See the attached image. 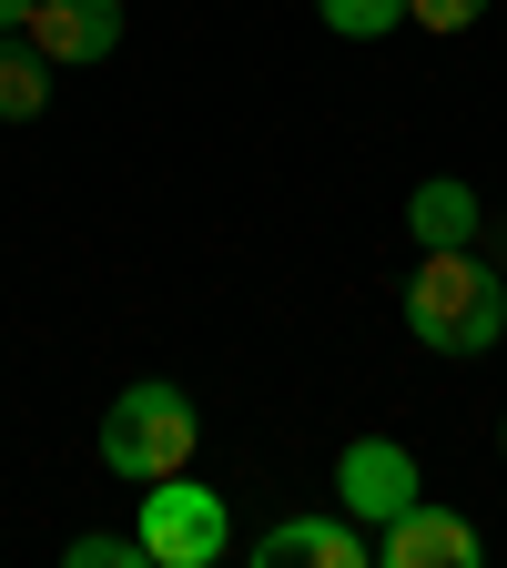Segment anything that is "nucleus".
<instances>
[{"instance_id":"6","label":"nucleus","mask_w":507,"mask_h":568,"mask_svg":"<svg viewBox=\"0 0 507 568\" xmlns=\"http://www.w3.org/2000/svg\"><path fill=\"white\" fill-rule=\"evenodd\" d=\"M21 41H31L51 71H71V61H112V51H122V0H31Z\"/></svg>"},{"instance_id":"8","label":"nucleus","mask_w":507,"mask_h":568,"mask_svg":"<svg viewBox=\"0 0 507 568\" xmlns=\"http://www.w3.org/2000/svg\"><path fill=\"white\" fill-rule=\"evenodd\" d=\"M406 234H416V244H477L487 213H477V193H467L457 173H426V183L406 193Z\"/></svg>"},{"instance_id":"14","label":"nucleus","mask_w":507,"mask_h":568,"mask_svg":"<svg viewBox=\"0 0 507 568\" xmlns=\"http://www.w3.org/2000/svg\"><path fill=\"white\" fill-rule=\"evenodd\" d=\"M497 457H507V416H497Z\"/></svg>"},{"instance_id":"13","label":"nucleus","mask_w":507,"mask_h":568,"mask_svg":"<svg viewBox=\"0 0 507 568\" xmlns=\"http://www.w3.org/2000/svg\"><path fill=\"white\" fill-rule=\"evenodd\" d=\"M31 21V0H0V31H21Z\"/></svg>"},{"instance_id":"5","label":"nucleus","mask_w":507,"mask_h":568,"mask_svg":"<svg viewBox=\"0 0 507 568\" xmlns=\"http://www.w3.org/2000/svg\"><path fill=\"white\" fill-rule=\"evenodd\" d=\"M376 558H386V568H477L487 538H477V518L437 508V497H416V508H396V518L376 528Z\"/></svg>"},{"instance_id":"12","label":"nucleus","mask_w":507,"mask_h":568,"mask_svg":"<svg viewBox=\"0 0 507 568\" xmlns=\"http://www.w3.org/2000/svg\"><path fill=\"white\" fill-rule=\"evenodd\" d=\"M477 11H487V0H406V21H416V31H437V41H447V31H467Z\"/></svg>"},{"instance_id":"7","label":"nucleus","mask_w":507,"mask_h":568,"mask_svg":"<svg viewBox=\"0 0 507 568\" xmlns=\"http://www.w3.org/2000/svg\"><path fill=\"white\" fill-rule=\"evenodd\" d=\"M295 558H305V568H366V558H376V538L355 528L345 508H335V518H284V528H264V538H254V568H295Z\"/></svg>"},{"instance_id":"10","label":"nucleus","mask_w":507,"mask_h":568,"mask_svg":"<svg viewBox=\"0 0 507 568\" xmlns=\"http://www.w3.org/2000/svg\"><path fill=\"white\" fill-rule=\"evenodd\" d=\"M315 11H325L335 41H386V31L406 21V0H315Z\"/></svg>"},{"instance_id":"4","label":"nucleus","mask_w":507,"mask_h":568,"mask_svg":"<svg viewBox=\"0 0 507 568\" xmlns=\"http://www.w3.org/2000/svg\"><path fill=\"white\" fill-rule=\"evenodd\" d=\"M416 457L396 447V437H345L335 447V508L355 518V528H386L396 508H416Z\"/></svg>"},{"instance_id":"1","label":"nucleus","mask_w":507,"mask_h":568,"mask_svg":"<svg viewBox=\"0 0 507 568\" xmlns=\"http://www.w3.org/2000/svg\"><path fill=\"white\" fill-rule=\"evenodd\" d=\"M406 325L426 355H487L507 335V284L477 244H416L406 264Z\"/></svg>"},{"instance_id":"3","label":"nucleus","mask_w":507,"mask_h":568,"mask_svg":"<svg viewBox=\"0 0 507 568\" xmlns=\"http://www.w3.org/2000/svg\"><path fill=\"white\" fill-rule=\"evenodd\" d=\"M142 548H153V568H213V558L234 548L224 487H203L193 467L153 477V497H142Z\"/></svg>"},{"instance_id":"9","label":"nucleus","mask_w":507,"mask_h":568,"mask_svg":"<svg viewBox=\"0 0 507 568\" xmlns=\"http://www.w3.org/2000/svg\"><path fill=\"white\" fill-rule=\"evenodd\" d=\"M41 102H51V61L21 31H0V122H31Z\"/></svg>"},{"instance_id":"2","label":"nucleus","mask_w":507,"mask_h":568,"mask_svg":"<svg viewBox=\"0 0 507 568\" xmlns=\"http://www.w3.org/2000/svg\"><path fill=\"white\" fill-rule=\"evenodd\" d=\"M193 447H203V416H193V396L163 386V376H153V386H122L112 416H102V467L132 477V487H153V477L193 467Z\"/></svg>"},{"instance_id":"11","label":"nucleus","mask_w":507,"mask_h":568,"mask_svg":"<svg viewBox=\"0 0 507 568\" xmlns=\"http://www.w3.org/2000/svg\"><path fill=\"white\" fill-rule=\"evenodd\" d=\"M61 558H71V568H153V548H142V528H132V538H122V528H82V538L61 548Z\"/></svg>"}]
</instances>
